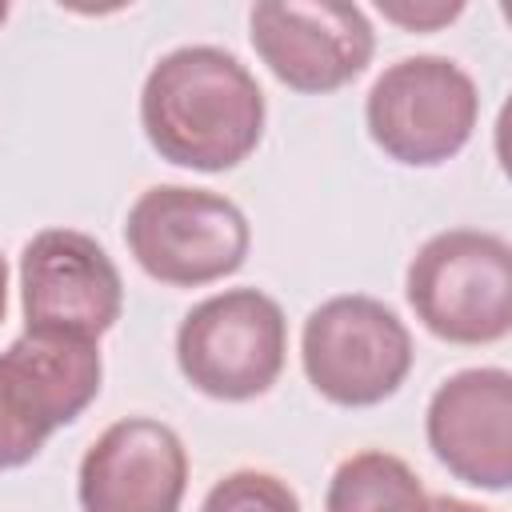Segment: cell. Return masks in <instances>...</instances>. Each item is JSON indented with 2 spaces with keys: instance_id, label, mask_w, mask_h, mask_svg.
<instances>
[{
  "instance_id": "cell-3",
  "label": "cell",
  "mask_w": 512,
  "mask_h": 512,
  "mask_svg": "<svg viewBox=\"0 0 512 512\" xmlns=\"http://www.w3.org/2000/svg\"><path fill=\"white\" fill-rule=\"evenodd\" d=\"M124 244L152 280L200 288L244 264L252 232L244 212L212 188L156 184L128 208Z\"/></svg>"
},
{
  "instance_id": "cell-7",
  "label": "cell",
  "mask_w": 512,
  "mask_h": 512,
  "mask_svg": "<svg viewBox=\"0 0 512 512\" xmlns=\"http://www.w3.org/2000/svg\"><path fill=\"white\" fill-rule=\"evenodd\" d=\"M248 36L268 72L292 92H336L376 52L364 8L340 0H260L248 12Z\"/></svg>"
},
{
  "instance_id": "cell-6",
  "label": "cell",
  "mask_w": 512,
  "mask_h": 512,
  "mask_svg": "<svg viewBox=\"0 0 512 512\" xmlns=\"http://www.w3.org/2000/svg\"><path fill=\"white\" fill-rule=\"evenodd\" d=\"M308 384L340 408H372L388 400L412 368V336L404 320L376 296H332L308 312L300 332Z\"/></svg>"
},
{
  "instance_id": "cell-17",
  "label": "cell",
  "mask_w": 512,
  "mask_h": 512,
  "mask_svg": "<svg viewBox=\"0 0 512 512\" xmlns=\"http://www.w3.org/2000/svg\"><path fill=\"white\" fill-rule=\"evenodd\" d=\"M4 312H8V260L0 256V320H4Z\"/></svg>"
},
{
  "instance_id": "cell-9",
  "label": "cell",
  "mask_w": 512,
  "mask_h": 512,
  "mask_svg": "<svg viewBox=\"0 0 512 512\" xmlns=\"http://www.w3.org/2000/svg\"><path fill=\"white\" fill-rule=\"evenodd\" d=\"M184 488V440L152 416H124L108 424L88 444L76 476L80 512H180Z\"/></svg>"
},
{
  "instance_id": "cell-8",
  "label": "cell",
  "mask_w": 512,
  "mask_h": 512,
  "mask_svg": "<svg viewBox=\"0 0 512 512\" xmlns=\"http://www.w3.org/2000/svg\"><path fill=\"white\" fill-rule=\"evenodd\" d=\"M24 324L100 340L124 308L120 268L88 232L44 228L20 252Z\"/></svg>"
},
{
  "instance_id": "cell-2",
  "label": "cell",
  "mask_w": 512,
  "mask_h": 512,
  "mask_svg": "<svg viewBox=\"0 0 512 512\" xmlns=\"http://www.w3.org/2000/svg\"><path fill=\"white\" fill-rule=\"evenodd\" d=\"M404 296L448 344H496L512 328V248L496 232L448 228L420 244Z\"/></svg>"
},
{
  "instance_id": "cell-13",
  "label": "cell",
  "mask_w": 512,
  "mask_h": 512,
  "mask_svg": "<svg viewBox=\"0 0 512 512\" xmlns=\"http://www.w3.org/2000/svg\"><path fill=\"white\" fill-rule=\"evenodd\" d=\"M200 512H304V508L300 496L280 476L240 468L208 488Z\"/></svg>"
},
{
  "instance_id": "cell-5",
  "label": "cell",
  "mask_w": 512,
  "mask_h": 512,
  "mask_svg": "<svg viewBox=\"0 0 512 512\" xmlns=\"http://www.w3.org/2000/svg\"><path fill=\"white\" fill-rule=\"evenodd\" d=\"M288 320L260 288H228L188 308L176 328L184 380L212 400L264 396L284 372Z\"/></svg>"
},
{
  "instance_id": "cell-16",
  "label": "cell",
  "mask_w": 512,
  "mask_h": 512,
  "mask_svg": "<svg viewBox=\"0 0 512 512\" xmlns=\"http://www.w3.org/2000/svg\"><path fill=\"white\" fill-rule=\"evenodd\" d=\"M428 508L432 512H492V508H480V504L460 500V496H436V500H428Z\"/></svg>"
},
{
  "instance_id": "cell-18",
  "label": "cell",
  "mask_w": 512,
  "mask_h": 512,
  "mask_svg": "<svg viewBox=\"0 0 512 512\" xmlns=\"http://www.w3.org/2000/svg\"><path fill=\"white\" fill-rule=\"evenodd\" d=\"M4 20H8V4L0 0V24H4Z\"/></svg>"
},
{
  "instance_id": "cell-1",
  "label": "cell",
  "mask_w": 512,
  "mask_h": 512,
  "mask_svg": "<svg viewBox=\"0 0 512 512\" xmlns=\"http://www.w3.org/2000/svg\"><path fill=\"white\" fill-rule=\"evenodd\" d=\"M264 92L256 76L216 44L164 52L140 88V124L160 160L224 172L248 160L264 136Z\"/></svg>"
},
{
  "instance_id": "cell-15",
  "label": "cell",
  "mask_w": 512,
  "mask_h": 512,
  "mask_svg": "<svg viewBox=\"0 0 512 512\" xmlns=\"http://www.w3.org/2000/svg\"><path fill=\"white\" fill-rule=\"evenodd\" d=\"M380 12H384V20H392L408 32H428V28L456 20L464 12V4H384L380 0Z\"/></svg>"
},
{
  "instance_id": "cell-10",
  "label": "cell",
  "mask_w": 512,
  "mask_h": 512,
  "mask_svg": "<svg viewBox=\"0 0 512 512\" xmlns=\"http://www.w3.org/2000/svg\"><path fill=\"white\" fill-rule=\"evenodd\" d=\"M432 456L464 484L504 492L512 480V376L464 368L448 376L424 416Z\"/></svg>"
},
{
  "instance_id": "cell-14",
  "label": "cell",
  "mask_w": 512,
  "mask_h": 512,
  "mask_svg": "<svg viewBox=\"0 0 512 512\" xmlns=\"http://www.w3.org/2000/svg\"><path fill=\"white\" fill-rule=\"evenodd\" d=\"M44 440H48V432L20 408V400L0 380V472L28 464L44 448Z\"/></svg>"
},
{
  "instance_id": "cell-4",
  "label": "cell",
  "mask_w": 512,
  "mask_h": 512,
  "mask_svg": "<svg viewBox=\"0 0 512 512\" xmlns=\"http://www.w3.org/2000/svg\"><path fill=\"white\" fill-rule=\"evenodd\" d=\"M476 80L448 56H404L388 64L364 100L372 144L408 168H436L452 160L476 128Z\"/></svg>"
},
{
  "instance_id": "cell-12",
  "label": "cell",
  "mask_w": 512,
  "mask_h": 512,
  "mask_svg": "<svg viewBox=\"0 0 512 512\" xmlns=\"http://www.w3.org/2000/svg\"><path fill=\"white\" fill-rule=\"evenodd\" d=\"M324 512H432L416 472L392 452H356L328 480Z\"/></svg>"
},
{
  "instance_id": "cell-11",
  "label": "cell",
  "mask_w": 512,
  "mask_h": 512,
  "mask_svg": "<svg viewBox=\"0 0 512 512\" xmlns=\"http://www.w3.org/2000/svg\"><path fill=\"white\" fill-rule=\"evenodd\" d=\"M100 376L104 364L96 340L68 332L24 328V336L0 352V380L48 436L72 424L96 400Z\"/></svg>"
}]
</instances>
